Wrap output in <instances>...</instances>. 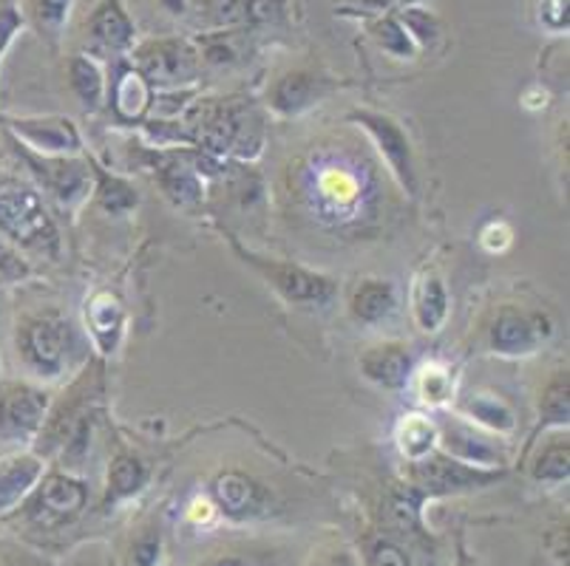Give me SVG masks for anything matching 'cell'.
<instances>
[{
	"label": "cell",
	"instance_id": "9c48e42d",
	"mask_svg": "<svg viewBox=\"0 0 570 566\" xmlns=\"http://www.w3.org/2000/svg\"><path fill=\"white\" fill-rule=\"evenodd\" d=\"M88 507V485L69 470H49L40 476L23 505L9 516H20L32 529H60Z\"/></svg>",
	"mask_w": 570,
	"mask_h": 566
},
{
	"label": "cell",
	"instance_id": "484cf974",
	"mask_svg": "<svg viewBox=\"0 0 570 566\" xmlns=\"http://www.w3.org/2000/svg\"><path fill=\"white\" fill-rule=\"evenodd\" d=\"M528 474L539 485H564L570 476L568 430H546L528 445Z\"/></svg>",
	"mask_w": 570,
	"mask_h": 566
},
{
	"label": "cell",
	"instance_id": "7402d4cb",
	"mask_svg": "<svg viewBox=\"0 0 570 566\" xmlns=\"http://www.w3.org/2000/svg\"><path fill=\"white\" fill-rule=\"evenodd\" d=\"M49 461L40 459L32 448L12 450L0 456V518L18 510L26 502V496L35 490L40 476L46 474Z\"/></svg>",
	"mask_w": 570,
	"mask_h": 566
},
{
	"label": "cell",
	"instance_id": "cb8c5ba5",
	"mask_svg": "<svg viewBox=\"0 0 570 566\" xmlns=\"http://www.w3.org/2000/svg\"><path fill=\"white\" fill-rule=\"evenodd\" d=\"M409 311L423 335L443 331L449 311H452V298H449L445 280L434 269H423L414 275L412 287H409Z\"/></svg>",
	"mask_w": 570,
	"mask_h": 566
},
{
	"label": "cell",
	"instance_id": "ee69618b",
	"mask_svg": "<svg viewBox=\"0 0 570 566\" xmlns=\"http://www.w3.org/2000/svg\"><path fill=\"white\" fill-rule=\"evenodd\" d=\"M165 14L170 18H190L194 12L202 14V0H154Z\"/></svg>",
	"mask_w": 570,
	"mask_h": 566
},
{
	"label": "cell",
	"instance_id": "ab89813d",
	"mask_svg": "<svg viewBox=\"0 0 570 566\" xmlns=\"http://www.w3.org/2000/svg\"><path fill=\"white\" fill-rule=\"evenodd\" d=\"M570 0H539V26L551 34H568Z\"/></svg>",
	"mask_w": 570,
	"mask_h": 566
},
{
	"label": "cell",
	"instance_id": "8fae6325",
	"mask_svg": "<svg viewBox=\"0 0 570 566\" xmlns=\"http://www.w3.org/2000/svg\"><path fill=\"white\" fill-rule=\"evenodd\" d=\"M434 423H438V450H443L445 456L480 470H505L511 461V450L502 436L476 428L452 408L434 411Z\"/></svg>",
	"mask_w": 570,
	"mask_h": 566
},
{
	"label": "cell",
	"instance_id": "52a82bcc",
	"mask_svg": "<svg viewBox=\"0 0 570 566\" xmlns=\"http://www.w3.org/2000/svg\"><path fill=\"white\" fill-rule=\"evenodd\" d=\"M346 122L355 131L364 133L366 145L372 148L375 159L381 168L386 170L392 185L401 190L403 196L414 199L420 190L417 179V162H414V148L409 131L397 122L392 113L386 111H372V108H355L346 113Z\"/></svg>",
	"mask_w": 570,
	"mask_h": 566
},
{
	"label": "cell",
	"instance_id": "5bb4252c",
	"mask_svg": "<svg viewBox=\"0 0 570 566\" xmlns=\"http://www.w3.org/2000/svg\"><path fill=\"white\" fill-rule=\"evenodd\" d=\"M0 131L18 139L35 153L43 156H82L86 139L77 122L63 113H32V117H9L0 113Z\"/></svg>",
	"mask_w": 570,
	"mask_h": 566
},
{
	"label": "cell",
	"instance_id": "60d3db41",
	"mask_svg": "<svg viewBox=\"0 0 570 566\" xmlns=\"http://www.w3.org/2000/svg\"><path fill=\"white\" fill-rule=\"evenodd\" d=\"M386 12H395V0H341L338 14L357 20L381 18Z\"/></svg>",
	"mask_w": 570,
	"mask_h": 566
},
{
	"label": "cell",
	"instance_id": "277c9868",
	"mask_svg": "<svg viewBox=\"0 0 570 566\" xmlns=\"http://www.w3.org/2000/svg\"><path fill=\"white\" fill-rule=\"evenodd\" d=\"M0 236L12 241L29 261H57L63 252V238L51 216V205L32 181L20 176L0 179Z\"/></svg>",
	"mask_w": 570,
	"mask_h": 566
},
{
	"label": "cell",
	"instance_id": "e575fe53",
	"mask_svg": "<svg viewBox=\"0 0 570 566\" xmlns=\"http://www.w3.org/2000/svg\"><path fill=\"white\" fill-rule=\"evenodd\" d=\"M395 18L401 20V26L406 29V34L417 49H432L440 40V34H443V23H440V18L432 9L406 3V7L395 9Z\"/></svg>",
	"mask_w": 570,
	"mask_h": 566
},
{
	"label": "cell",
	"instance_id": "4fadbf2b",
	"mask_svg": "<svg viewBox=\"0 0 570 566\" xmlns=\"http://www.w3.org/2000/svg\"><path fill=\"white\" fill-rule=\"evenodd\" d=\"M553 335V324L546 311H531L522 306L505 304L494 311L485 342L491 355L505 357V360H525L537 355Z\"/></svg>",
	"mask_w": 570,
	"mask_h": 566
},
{
	"label": "cell",
	"instance_id": "d590c367",
	"mask_svg": "<svg viewBox=\"0 0 570 566\" xmlns=\"http://www.w3.org/2000/svg\"><path fill=\"white\" fill-rule=\"evenodd\" d=\"M32 275V261H29L12 241H7V238L0 236V287H20V284H26Z\"/></svg>",
	"mask_w": 570,
	"mask_h": 566
},
{
	"label": "cell",
	"instance_id": "f1b7e54d",
	"mask_svg": "<svg viewBox=\"0 0 570 566\" xmlns=\"http://www.w3.org/2000/svg\"><path fill=\"white\" fill-rule=\"evenodd\" d=\"M392 443L403 461H420L429 454L438 450V423L434 414L429 411H406L397 417L395 430H392Z\"/></svg>",
	"mask_w": 570,
	"mask_h": 566
},
{
	"label": "cell",
	"instance_id": "8992f818",
	"mask_svg": "<svg viewBox=\"0 0 570 566\" xmlns=\"http://www.w3.org/2000/svg\"><path fill=\"white\" fill-rule=\"evenodd\" d=\"M7 137L9 148L18 156V162L23 165L29 181L38 187L43 199L55 205L57 210L77 212L88 201L91 190H95V176H91V165L88 156H43L20 145L18 139Z\"/></svg>",
	"mask_w": 570,
	"mask_h": 566
},
{
	"label": "cell",
	"instance_id": "836d02e7",
	"mask_svg": "<svg viewBox=\"0 0 570 566\" xmlns=\"http://www.w3.org/2000/svg\"><path fill=\"white\" fill-rule=\"evenodd\" d=\"M366 31H370V38L375 40L377 49H381L383 54L395 57V60H414V57L420 54V49L412 43V38L406 34L401 20L395 18V12H386L381 14V18L366 20Z\"/></svg>",
	"mask_w": 570,
	"mask_h": 566
},
{
	"label": "cell",
	"instance_id": "2e32d148",
	"mask_svg": "<svg viewBox=\"0 0 570 566\" xmlns=\"http://www.w3.org/2000/svg\"><path fill=\"white\" fill-rule=\"evenodd\" d=\"M82 34H86L88 46L86 54L97 57V60L100 57H108V60L128 57L139 40L137 23L128 14L122 0H100L91 9V14H88L86 26H82Z\"/></svg>",
	"mask_w": 570,
	"mask_h": 566
},
{
	"label": "cell",
	"instance_id": "30bf717a",
	"mask_svg": "<svg viewBox=\"0 0 570 566\" xmlns=\"http://www.w3.org/2000/svg\"><path fill=\"white\" fill-rule=\"evenodd\" d=\"M49 388L35 380H0V443L32 448L49 414Z\"/></svg>",
	"mask_w": 570,
	"mask_h": 566
},
{
	"label": "cell",
	"instance_id": "8d00e7d4",
	"mask_svg": "<svg viewBox=\"0 0 570 566\" xmlns=\"http://www.w3.org/2000/svg\"><path fill=\"white\" fill-rule=\"evenodd\" d=\"M364 566H414L409 558L406 549L395 542V538L377 536L372 538L370 547H366Z\"/></svg>",
	"mask_w": 570,
	"mask_h": 566
},
{
	"label": "cell",
	"instance_id": "4dcf8cb0",
	"mask_svg": "<svg viewBox=\"0 0 570 566\" xmlns=\"http://www.w3.org/2000/svg\"><path fill=\"white\" fill-rule=\"evenodd\" d=\"M88 165H91V176H95V190H91V196H95L97 207H100L102 212H108V216H128L131 210H137L139 205V193L137 187L131 185L128 179H122V176H117L114 170L102 168L100 162H97L95 156L88 153Z\"/></svg>",
	"mask_w": 570,
	"mask_h": 566
},
{
	"label": "cell",
	"instance_id": "6da1fadb",
	"mask_svg": "<svg viewBox=\"0 0 570 566\" xmlns=\"http://www.w3.org/2000/svg\"><path fill=\"white\" fill-rule=\"evenodd\" d=\"M389 185L392 179L366 139L326 133L289 159L282 193L289 212L313 232L361 241L386 225Z\"/></svg>",
	"mask_w": 570,
	"mask_h": 566
},
{
	"label": "cell",
	"instance_id": "d6986e66",
	"mask_svg": "<svg viewBox=\"0 0 570 566\" xmlns=\"http://www.w3.org/2000/svg\"><path fill=\"white\" fill-rule=\"evenodd\" d=\"M128 326V311L122 300L108 289H97L82 306V329H86L91 349L100 357H114L122 346Z\"/></svg>",
	"mask_w": 570,
	"mask_h": 566
},
{
	"label": "cell",
	"instance_id": "4316f807",
	"mask_svg": "<svg viewBox=\"0 0 570 566\" xmlns=\"http://www.w3.org/2000/svg\"><path fill=\"white\" fill-rule=\"evenodd\" d=\"M406 391L414 394V403L420 405V411H445V408H452L454 397H458L454 368L440 360L417 363Z\"/></svg>",
	"mask_w": 570,
	"mask_h": 566
},
{
	"label": "cell",
	"instance_id": "f546056e",
	"mask_svg": "<svg viewBox=\"0 0 570 566\" xmlns=\"http://www.w3.org/2000/svg\"><path fill=\"white\" fill-rule=\"evenodd\" d=\"M570 423V380H568V366L557 368L548 377L546 388L539 391V414H537V428L528 436V445L542 436L546 430H568Z\"/></svg>",
	"mask_w": 570,
	"mask_h": 566
},
{
	"label": "cell",
	"instance_id": "d6a6232c",
	"mask_svg": "<svg viewBox=\"0 0 570 566\" xmlns=\"http://www.w3.org/2000/svg\"><path fill=\"white\" fill-rule=\"evenodd\" d=\"M71 9H75V0H23L20 12H23L26 26H32V31L46 46L57 49L71 20Z\"/></svg>",
	"mask_w": 570,
	"mask_h": 566
},
{
	"label": "cell",
	"instance_id": "3957f363",
	"mask_svg": "<svg viewBox=\"0 0 570 566\" xmlns=\"http://www.w3.org/2000/svg\"><path fill=\"white\" fill-rule=\"evenodd\" d=\"M190 148L205 150L216 159L253 162L264 153V113L247 97H205L194 100L183 113Z\"/></svg>",
	"mask_w": 570,
	"mask_h": 566
},
{
	"label": "cell",
	"instance_id": "f35d334b",
	"mask_svg": "<svg viewBox=\"0 0 570 566\" xmlns=\"http://www.w3.org/2000/svg\"><path fill=\"white\" fill-rule=\"evenodd\" d=\"M480 247L489 252V256H502L508 249L514 247V230L508 221L497 218V221H489V225L480 230Z\"/></svg>",
	"mask_w": 570,
	"mask_h": 566
},
{
	"label": "cell",
	"instance_id": "7c38bea8",
	"mask_svg": "<svg viewBox=\"0 0 570 566\" xmlns=\"http://www.w3.org/2000/svg\"><path fill=\"white\" fill-rule=\"evenodd\" d=\"M502 476L505 470H480V467L463 465V461L445 456L443 450H434L420 461H406V485L423 502L454 496V493L483 490V487L497 485Z\"/></svg>",
	"mask_w": 570,
	"mask_h": 566
},
{
	"label": "cell",
	"instance_id": "d4e9b609",
	"mask_svg": "<svg viewBox=\"0 0 570 566\" xmlns=\"http://www.w3.org/2000/svg\"><path fill=\"white\" fill-rule=\"evenodd\" d=\"M202 12L214 29H247L282 20L284 0H202Z\"/></svg>",
	"mask_w": 570,
	"mask_h": 566
},
{
	"label": "cell",
	"instance_id": "83f0119b",
	"mask_svg": "<svg viewBox=\"0 0 570 566\" xmlns=\"http://www.w3.org/2000/svg\"><path fill=\"white\" fill-rule=\"evenodd\" d=\"M151 481V467L139 454L119 448L108 461L106 474V505H119L128 498L139 496Z\"/></svg>",
	"mask_w": 570,
	"mask_h": 566
},
{
	"label": "cell",
	"instance_id": "b9f144b4",
	"mask_svg": "<svg viewBox=\"0 0 570 566\" xmlns=\"http://www.w3.org/2000/svg\"><path fill=\"white\" fill-rule=\"evenodd\" d=\"M134 566H159L163 558V536L159 529H145L142 536L134 542Z\"/></svg>",
	"mask_w": 570,
	"mask_h": 566
},
{
	"label": "cell",
	"instance_id": "ba28073f",
	"mask_svg": "<svg viewBox=\"0 0 570 566\" xmlns=\"http://www.w3.org/2000/svg\"><path fill=\"white\" fill-rule=\"evenodd\" d=\"M134 69L151 82L154 91H185L194 88L202 77V54L194 38L165 34V38H145L128 54Z\"/></svg>",
	"mask_w": 570,
	"mask_h": 566
},
{
	"label": "cell",
	"instance_id": "e0dca14e",
	"mask_svg": "<svg viewBox=\"0 0 570 566\" xmlns=\"http://www.w3.org/2000/svg\"><path fill=\"white\" fill-rule=\"evenodd\" d=\"M417 366L414 351L403 340H381L372 342L357 357V371L370 386L389 394H401L409 388L412 371Z\"/></svg>",
	"mask_w": 570,
	"mask_h": 566
},
{
	"label": "cell",
	"instance_id": "ffe728a7",
	"mask_svg": "<svg viewBox=\"0 0 570 566\" xmlns=\"http://www.w3.org/2000/svg\"><path fill=\"white\" fill-rule=\"evenodd\" d=\"M346 311L357 326L389 324L401 311V289L392 278L381 275H364L346 289Z\"/></svg>",
	"mask_w": 570,
	"mask_h": 566
},
{
	"label": "cell",
	"instance_id": "7a4b0ae2",
	"mask_svg": "<svg viewBox=\"0 0 570 566\" xmlns=\"http://www.w3.org/2000/svg\"><path fill=\"white\" fill-rule=\"evenodd\" d=\"M14 360L26 380L40 386L71 380L95 360V349L86 329L57 306L23 311L12 329Z\"/></svg>",
	"mask_w": 570,
	"mask_h": 566
},
{
	"label": "cell",
	"instance_id": "603a6c76",
	"mask_svg": "<svg viewBox=\"0 0 570 566\" xmlns=\"http://www.w3.org/2000/svg\"><path fill=\"white\" fill-rule=\"evenodd\" d=\"M452 411L460 414L463 419H469V423H474L476 428L489 430V434L494 436H502V439L514 436L517 425H520L514 405L508 403L505 397H500L497 391H489V388H476V391L454 397Z\"/></svg>",
	"mask_w": 570,
	"mask_h": 566
},
{
	"label": "cell",
	"instance_id": "bcb514c9",
	"mask_svg": "<svg viewBox=\"0 0 570 566\" xmlns=\"http://www.w3.org/2000/svg\"><path fill=\"white\" fill-rule=\"evenodd\" d=\"M7 315H9V300H7V289L0 287V331L7 326Z\"/></svg>",
	"mask_w": 570,
	"mask_h": 566
},
{
	"label": "cell",
	"instance_id": "7dc6e473",
	"mask_svg": "<svg viewBox=\"0 0 570 566\" xmlns=\"http://www.w3.org/2000/svg\"><path fill=\"white\" fill-rule=\"evenodd\" d=\"M458 566H476V560L465 553L463 544H460V549H458Z\"/></svg>",
	"mask_w": 570,
	"mask_h": 566
},
{
	"label": "cell",
	"instance_id": "f6af8a7d",
	"mask_svg": "<svg viewBox=\"0 0 570 566\" xmlns=\"http://www.w3.org/2000/svg\"><path fill=\"white\" fill-rule=\"evenodd\" d=\"M199 566H253V564L242 558V555H216V558L205 560V564Z\"/></svg>",
	"mask_w": 570,
	"mask_h": 566
},
{
	"label": "cell",
	"instance_id": "44dd1931",
	"mask_svg": "<svg viewBox=\"0 0 570 566\" xmlns=\"http://www.w3.org/2000/svg\"><path fill=\"white\" fill-rule=\"evenodd\" d=\"M210 498L214 507L222 516L233 518V522H247L264 513L267 505V493L258 485L253 476L242 474V470H222L216 479L210 481Z\"/></svg>",
	"mask_w": 570,
	"mask_h": 566
},
{
	"label": "cell",
	"instance_id": "ac0fdd59",
	"mask_svg": "<svg viewBox=\"0 0 570 566\" xmlns=\"http://www.w3.org/2000/svg\"><path fill=\"white\" fill-rule=\"evenodd\" d=\"M111 62L114 66L106 88L108 111L122 125H142L148 119V113H151L157 91L151 88V82L134 69L128 57H119V60Z\"/></svg>",
	"mask_w": 570,
	"mask_h": 566
},
{
	"label": "cell",
	"instance_id": "1f68e13d",
	"mask_svg": "<svg viewBox=\"0 0 570 566\" xmlns=\"http://www.w3.org/2000/svg\"><path fill=\"white\" fill-rule=\"evenodd\" d=\"M69 86L75 91V97L80 100V106L88 113H97L106 108V88H108V75L102 69V62L97 57L75 54L69 60Z\"/></svg>",
	"mask_w": 570,
	"mask_h": 566
},
{
	"label": "cell",
	"instance_id": "9a60e30c",
	"mask_svg": "<svg viewBox=\"0 0 570 566\" xmlns=\"http://www.w3.org/2000/svg\"><path fill=\"white\" fill-rule=\"evenodd\" d=\"M335 91V82L313 69H289L273 77L264 91V108L282 119H298L318 108Z\"/></svg>",
	"mask_w": 570,
	"mask_h": 566
},
{
	"label": "cell",
	"instance_id": "74e56055",
	"mask_svg": "<svg viewBox=\"0 0 570 566\" xmlns=\"http://www.w3.org/2000/svg\"><path fill=\"white\" fill-rule=\"evenodd\" d=\"M26 20L20 7L14 0H0V66H3V57L12 49L14 38L23 31Z\"/></svg>",
	"mask_w": 570,
	"mask_h": 566
},
{
	"label": "cell",
	"instance_id": "5b68a950",
	"mask_svg": "<svg viewBox=\"0 0 570 566\" xmlns=\"http://www.w3.org/2000/svg\"><path fill=\"white\" fill-rule=\"evenodd\" d=\"M227 241H230L233 252L242 258V264L250 267L293 309L326 311L333 309L335 300H338L341 280L335 275L287 261V258L264 256V252H256V249L242 247L236 236H227Z\"/></svg>",
	"mask_w": 570,
	"mask_h": 566
},
{
	"label": "cell",
	"instance_id": "7bdbcfd3",
	"mask_svg": "<svg viewBox=\"0 0 570 566\" xmlns=\"http://www.w3.org/2000/svg\"><path fill=\"white\" fill-rule=\"evenodd\" d=\"M307 566H361V560H357V555L350 547L333 544V547H324L318 553H313Z\"/></svg>",
	"mask_w": 570,
	"mask_h": 566
}]
</instances>
